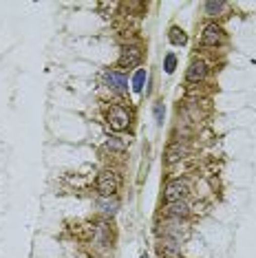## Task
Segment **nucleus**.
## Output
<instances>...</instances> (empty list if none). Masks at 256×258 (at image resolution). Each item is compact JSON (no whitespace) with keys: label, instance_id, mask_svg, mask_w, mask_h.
<instances>
[{"label":"nucleus","instance_id":"12","mask_svg":"<svg viewBox=\"0 0 256 258\" xmlns=\"http://www.w3.org/2000/svg\"><path fill=\"white\" fill-rule=\"evenodd\" d=\"M183 146L181 144H172L170 148H168V163H174V161H179L183 157Z\"/></svg>","mask_w":256,"mask_h":258},{"label":"nucleus","instance_id":"16","mask_svg":"<svg viewBox=\"0 0 256 258\" xmlns=\"http://www.w3.org/2000/svg\"><path fill=\"white\" fill-rule=\"evenodd\" d=\"M164 113H166V110H164V104H157V106H155V119H157V124H161V121H164Z\"/></svg>","mask_w":256,"mask_h":258},{"label":"nucleus","instance_id":"3","mask_svg":"<svg viewBox=\"0 0 256 258\" xmlns=\"http://www.w3.org/2000/svg\"><path fill=\"white\" fill-rule=\"evenodd\" d=\"M108 124L113 131H126L128 124H131V115H128V110L126 108H121V106H113L108 110Z\"/></svg>","mask_w":256,"mask_h":258},{"label":"nucleus","instance_id":"5","mask_svg":"<svg viewBox=\"0 0 256 258\" xmlns=\"http://www.w3.org/2000/svg\"><path fill=\"white\" fill-rule=\"evenodd\" d=\"M201 42L206 46H217L223 42V29H221L217 22H210L206 29H203V36H201Z\"/></svg>","mask_w":256,"mask_h":258},{"label":"nucleus","instance_id":"7","mask_svg":"<svg viewBox=\"0 0 256 258\" xmlns=\"http://www.w3.org/2000/svg\"><path fill=\"white\" fill-rule=\"evenodd\" d=\"M104 80L113 91L117 93H126L128 91V78L121 71H106L104 73Z\"/></svg>","mask_w":256,"mask_h":258},{"label":"nucleus","instance_id":"15","mask_svg":"<svg viewBox=\"0 0 256 258\" xmlns=\"http://www.w3.org/2000/svg\"><path fill=\"white\" fill-rule=\"evenodd\" d=\"M164 69H166V73H172L174 69H177V57H174V53H168V55H166Z\"/></svg>","mask_w":256,"mask_h":258},{"label":"nucleus","instance_id":"2","mask_svg":"<svg viewBox=\"0 0 256 258\" xmlns=\"http://www.w3.org/2000/svg\"><path fill=\"white\" fill-rule=\"evenodd\" d=\"M166 203H177V201H185V197H188V183L181 179H174L170 183L166 185Z\"/></svg>","mask_w":256,"mask_h":258},{"label":"nucleus","instance_id":"8","mask_svg":"<svg viewBox=\"0 0 256 258\" xmlns=\"http://www.w3.org/2000/svg\"><path fill=\"white\" fill-rule=\"evenodd\" d=\"M159 254L164 258H179L181 256V247H179V243L174 238H164L159 245Z\"/></svg>","mask_w":256,"mask_h":258},{"label":"nucleus","instance_id":"6","mask_svg":"<svg viewBox=\"0 0 256 258\" xmlns=\"http://www.w3.org/2000/svg\"><path fill=\"white\" fill-rule=\"evenodd\" d=\"M206 75H208V64L203 60H195L185 71V80L192 82V84H199V82L206 80Z\"/></svg>","mask_w":256,"mask_h":258},{"label":"nucleus","instance_id":"13","mask_svg":"<svg viewBox=\"0 0 256 258\" xmlns=\"http://www.w3.org/2000/svg\"><path fill=\"white\" fill-rule=\"evenodd\" d=\"M144 82H146V71L144 69H139V71L135 73V78H133V91L139 93L144 89Z\"/></svg>","mask_w":256,"mask_h":258},{"label":"nucleus","instance_id":"10","mask_svg":"<svg viewBox=\"0 0 256 258\" xmlns=\"http://www.w3.org/2000/svg\"><path fill=\"white\" fill-rule=\"evenodd\" d=\"M97 208H100L104 214L113 216L115 212H117V208H119V201L115 197H102L100 201H97Z\"/></svg>","mask_w":256,"mask_h":258},{"label":"nucleus","instance_id":"18","mask_svg":"<svg viewBox=\"0 0 256 258\" xmlns=\"http://www.w3.org/2000/svg\"><path fill=\"white\" fill-rule=\"evenodd\" d=\"M139 258H148V256H146V254H142V256H139Z\"/></svg>","mask_w":256,"mask_h":258},{"label":"nucleus","instance_id":"1","mask_svg":"<svg viewBox=\"0 0 256 258\" xmlns=\"http://www.w3.org/2000/svg\"><path fill=\"white\" fill-rule=\"evenodd\" d=\"M119 174L113 172V170H104L100 172V177H97V192H100L102 197H113L115 192L119 190Z\"/></svg>","mask_w":256,"mask_h":258},{"label":"nucleus","instance_id":"17","mask_svg":"<svg viewBox=\"0 0 256 258\" xmlns=\"http://www.w3.org/2000/svg\"><path fill=\"white\" fill-rule=\"evenodd\" d=\"M108 148H113V150H124L126 148V146L124 144H119V142H115V139H108Z\"/></svg>","mask_w":256,"mask_h":258},{"label":"nucleus","instance_id":"9","mask_svg":"<svg viewBox=\"0 0 256 258\" xmlns=\"http://www.w3.org/2000/svg\"><path fill=\"white\" fill-rule=\"evenodd\" d=\"M166 214L172 216V219H181V216L190 214V208L185 201H177V203H168L166 205Z\"/></svg>","mask_w":256,"mask_h":258},{"label":"nucleus","instance_id":"4","mask_svg":"<svg viewBox=\"0 0 256 258\" xmlns=\"http://www.w3.org/2000/svg\"><path fill=\"white\" fill-rule=\"evenodd\" d=\"M139 62H142V49L137 44H128L121 49V55H119L121 69H135L139 67Z\"/></svg>","mask_w":256,"mask_h":258},{"label":"nucleus","instance_id":"14","mask_svg":"<svg viewBox=\"0 0 256 258\" xmlns=\"http://www.w3.org/2000/svg\"><path fill=\"white\" fill-rule=\"evenodd\" d=\"M225 9V3H206V14L208 16H217V14H221V11Z\"/></svg>","mask_w":256,"mask_h":258},{"label":"nucleus","instance_id":"11","mask_svg":"<svg viewBox=\"0 0 256 258\" xmlns=\"http://www.w3.org/2000/svg\"><path fill=\"white\" fill-rule=\"evenodd\" d=\"M168 38H170V42L174 46H183L185 42H188V36H185L183 29H179V27H172L170 33H168Z\"/></svg>","mask_w":256,"mask_h":258}]
</instances>
